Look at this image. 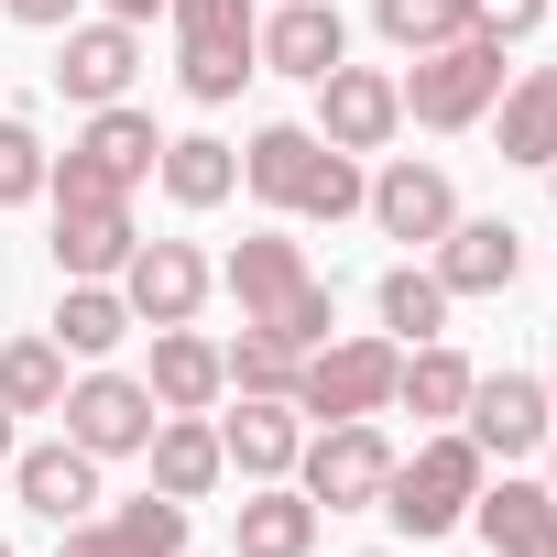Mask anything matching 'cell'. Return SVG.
Returning a JSON list of instances; mask_svg holds the SVG:
<instances>
[{
	"mask_svg": "<svg viewBox=\"0 0 557 557\" xmlns=\"http://www.w3.org/2000/svg\"><path fill=\"white\" fill-rule=\"evenodd\" d=\"M99 12H110V23H132V34H143V23H153V12H164V0H99Z\"/></svg>",
	"mask_w": 557,
	"mask_h": 557,
	"instance_id": "d590c367",
	"label": "cell"
},
{
	"mask_svg": "<svg viewBox=\"0 0 557 557\" xmlns=\"http://www.w3.org/2000/svg\"><path fill=\"white\" fill-rule=\"evenodd\" d=\"M470 524H481L492 557H557V492L546 481H481Z\"/></svg>",
	"mask_w": 557,
	"mask_h": 557,
	"instance_id": "ffe728a7",
	"label": "cell"
},
{
	"mask_svg": "<svg viewBox=\"0 0 557 557\" xmlns=\"http://www.w3.org/2000/svg\"><path fill=\"white\" fill-rule=\"evenodd\" d=\"M219 285L240 296V329H262L273 350H329V329H339V296L318 285V273H307V251L285 240V230H251L230 262H219Z\"/></svg>",
	"mask_w": 557,
	"mask_h": 557,
	"instance_id": "6da1fadb",
	"label": "cell"
},
{
	"mask_svg": "<svg viewBox=\"0 0 557 557\" xmlns=\"http://www.w3.org/2000/svg\"><path fill=\"white\" fill-rule=\"evenodd\" d=\"M153 153H164V132H153L132 99H110V110H88V132L66 143V164L45 175V197H55V186H99V197H132V186L153 175Z\"/></svg>",
	"mask_w": 557,
	"mask_h": 557,
	"instance_id": "ba28073f",
	"label": "cell"
},
{
	"mask_svg": "<svg viewBox=\"0 0 557 557\" xmlns=\"http://www.w3.org/2000/svg\"><path fill=\"white\" fill-rule=\"evenodd\" d=\"M208 285H219V273H208L197 240H132V262H121V296H132L143 329H197Z\"/></svg>",
	"mask_w": 557,
	"mask_h": 557,
	"instance_id": "4fadbf2b",
	"label": "cell"
},
{
	"mask_svg": "<svg viewBox=\"0 0 557 557\" xmlns=\"http://www.w3.org/2000/svg\"><path fill=\"white\" fill-rule=\"evenodd\" d=\"M0 557H12V535H0Z\"/></svg>",
	"mask_w": 557,
	"mask_h": 557,
	"instance_id": "f35d334b",
	"label": "cell"
},
{
	"mask_svg": "<svg viewBox=\"0 0 557 557\" xmlns=\"http://www.w3.org/2000/svg\"><path fill=\"white\" fill-rule=\"evenodd\" d=\"M339 55H350V23L329 12V0H285V12L262 23V66H273V77H307V88H318Z\"/></svg>",
	"mask_w": 557,
	"mask_h": 557,
	"instance_id": "44dd1931",
	"label": "cell"
},
{
	"mask_svg": "<svg viewBox=\"0 0 557 557\" xmlns=\"http://www.w3.org/2000/svg\"><path fill=\"white\" fill-rule=\"evenodd\" d=\"M219 448H230V470H240V481H285V470H296V448H307L296 394H240V416H219Z\"/></svg>",
	"mask_w": 557,
	"mask_h": 557,
	"instance_id": "ac0fdd59",
	"label": "cell"
},
{
	"mask_svg": "<svg viewBox=\"0 0 557 557\" xmlns=\"http://www.w3.org/2000/svg\"><path fill=\"white\" fill-rule=\"evenodd\" d=\"M230 394H296V350H273L262 329H240V350H219Z\"/></svg>",
	"mask_w": 557,
	"mask_h": 557,
	"instance_id": "d6a6232c",
	"label": "cell"
},
{
	"mask_svg": "<svg viewBox=\"0 0 557 557\" xmlns=\"http://www.w3.org/2000/svg\"><path fill=\"white\" fill-rule=\"evenodd\" d=\"M153 405L164 416H208L219 394H230V372H219V339H197V329H153Z\"/></svg>",
	"mask_w": 557,
	"mask_h": 557,
	"instance_id": "7402d4cb",
	"label": "cell"
},
{
	"mask_svg": "<svg viewBox=\"0 0 557 557\" xmlns=\"http://www.w3.org/2000/svg\"><path fill=\"white\" fill-rule=\"evenodd\" d=\"M546 405H557V383H546Z\"/></svg>",
	"mask_w": 557,
	"mask_h": 557,
	"instance_id": "b9f144b4",
	"label": "cell"
},
{
	"mask_svg": "<svg viewBox=\"0 0 557 557\" xmlns=\"http://www.w3.org/2000/svg\"><path fill=\"white\" fill-rule=\"evenodd\" d=\"M132 197H99V186H55V273L66 285H121L132 262Z\"/></svg>",
	"mask_w": 557,
	"mask_h": 557,
	"instance_id": "30bf717a",
	"label": "cell"
},
{
	"mask_svg": "<svg viewBox=\"0 0 557 557\" xmlns=\"http://www.w3.org/2000/svg\"><path fill=\"white\" fill-rule=\"evenodd\" d=\"M383 481H394V437H383L372 416L307 426V448H296V492H307V503H329V513H372Z\"/></svg>",
	"mask_w": 557,
	"mask_h": 557,
	"instance_id": "8992f818",
	"label": "cell"
},
{
	"mask_svg": "<svg viewBox=\"0 0 557 557\" xmlns=\"http://www.w3.org/2000/svg\"><path fill=\"white\" fill-rule=\"evenodd\" d=\"M132 66H143V34L132 23H66V45H55V88L66 99H88V110H110L121 88H132Z\"/></svg>",
	"mask_w": 557,
	"mask_h": 557,
	"instance_id": "2e32d148",
	"label": "cell"
},
{
	"mask_svg": "<svg viewBox=\"0 0 557 557\" xmlns=\"http://www.w3.org/2000/svg\"><path fill=\"white\" fill-rule=\"evenodd\" d=\"M240 186L262 197V208H285V219H350L372 186H361V153H339V143H318L307 121H262L251 143H240Z\"/></svg>",
	"mask_w": 557,
	"mask_h": 557,
	"instance_id": "7a4b0ae2",
	"label": "cell"
},
{
	"mask_svg": "<svg viewBox=\"0 0 557 557\" xmlns=\"http://www.w3.org/2000/svg\"><path fill=\"white\" fill-rule=\"evenodd\" d=\"M12 448H23V416H12V405H0V470H12Z\"/></svg>",
	"mask_w": 557,
	"mask_h": 557,
	"instance_id": "8d00e7d4",
	"label": "cell"
},
{
	"mask_svg": "<svg viewBox=\"0 0 557 557\" xmlns=\"http://www.w3.org/2000/svg\"><path fill=\"white\" fill-rule=\"evenodd\" d=\"M12 492L45 513V524H88L99 513V459L77 437H45V448H12Z\"/></svg>",
	"mask_w": 557,
	"mask_h": 557,
	"instance_id": "e0dca14e",
	"label": "cell"
},
{
	"mask_svg": "<svg viewBox=\"0 0 557 557\" xmlns=\"http://www.w3.org/2000/svg\"><path fill=\"white\" fill-rule=\"evenodd\" d=\"M45 175H55L45 132H34L23 110H0V208H23V197H45Z\"/></svg>",
	"mask_w": 557,
	"mask_h": 557,
	"instance_id": "1f68e13d",
	"label": "cell"
},
{
	"mask_svg": "<svg viewBox=\"0 0 557 557\" xmlns=\"http://www.w3.org/2000/svg\"><path fill=\"white\" fill-rule=\"evenodd\" d=\"M361 208L383 219V240L437 251V240H448V219H459V186H448L437 164H416V153H405V164H383V175H372V197H361Z\"/></svg>",
	"mask_w": 557,
	"mask_h": 557,
	"instance_id": "5bb4252c",
	"label": "cell"
},
{
	"mask_svg": "<svg viewBox=\"0 0 557 557\" xmlns=\"http://www.w3.org/2000/svg\"><path fill=\"white\" fill-rule=\"evenodd\" d=\"M546 492H557V448H546Z\"/></svg>",
	"mask_w": 557,
	"mask_h": 557,
	"instance_id": "74e56055",
	"label": "cell"
},
{
	"mask_svg": "<svg viewBox=\"0 0 557 557\" xmlns=\"http://www.w3.org/2000/svg\"><path fill=\"white\" fill-rule=\"evenodd\" d=\"M230 546L240 557H307L318 546V503L296 481H251V503L230 513Z\"/></svg>",
	"mask_w": 557,
	"mask_h": 557,
	"instance_id": "cb8c5ba5",
	"label": "cell"
},
{
	"mask_svg": "<svg viewBox=\"0 0 557 557\" xmlns=\"http://www.w3.org/2000/svg\"><path fill=\"white\" fill-rule=\"evenodd\" d=\"M372 557H394V546H372Z\"/></svg>",
	"mask_w": 557,
	"mask_h": 557,
	"instance_id": "ab89813d",
	"label": "cell"
},
{
	"mask_svg": "<svg viewBox=\"0 0 557 557\" xmlns=\"http://www.w3.org/2000/svg\"><path fill=\"white\" fill-rule=\"evenodd\" d=\"M546 426H557V405H546V383H535V372H481V383H470V405H459V437H470L481 459H535V448H546Z\"/></svg>",
	"mask_w": 557,
	"mask_h": 557,
	"instance_id": "7c38bea8",
	"label": "cell"
},
{
	"mask_svg": "<svg viewBox=\"0 0 557 557\" xmlns=\"http://www.w3.org/2000/svg\"><path fill=\"white\" fill-rule=\"evenodd\" d=\"M470 12V34H492V45H524L535 23H546V0H459Z\"/></svg>",
	"mask_w": 557,
	"mask_h": 557,
	"instance_id": "836d02e7",
	"label": "cell"
},
{
	"mask_svg": "<svg viewBox=\"0 0 557 557\" xmlns=\"http://www.w3.org/2000/svg\"><path fill=\"white\" fill-rule=\"evenodd\" d=\"M0 12H12L23 34H66V23H77V0H0Z\"/></svg>",
	"mask_w": 557,
	"mask_h": 557,
	"instance_id": "e575fe53",
	"label": "cell"
},
{
	"mask_svg": "<svg viewBox=\"0 0 557 557\" xmlns=\"http://www.w3.org/2000/svg\"><path fill=\"white\" fill-rule=\"evenodd\" d=\"M546 186H557V164H546Z\"/></svg>",
	"mask_w": 557,
	"mask_h": 557,
	"instance_id": "60d3db41",
	"label": "cell"
},
{
	"mask_svg": "<svg viewBox=\"0 0 557 557\" xmlns=\"http://www.w3.org/2000/svg\"><path fill=\"white\" fill-rule=\"evenodd\" d=\"M372 307H383V329H394V339L416 350V339H448V307H459V296L437 285V273H416V262H394Z\"/></svg>",
	"mask_w": 557,
	"mask_h": 557,
	"instance_id": "f1b7e54d",
	"label": "cell"
},
{
	"mask_svg": "<svg viewBox=\"0 0 557 557\" xmlns=\"http://www.w3.org/2000/svg\"><path fill=\"white\" fill-rule=\"evenodd\" d=\"M55 416H66V437H77L88 459H143V437L164 426L153 383H132V372H77Z\"/></svg>",
	"mask_w": 557,
	"mask_h": 557,
	"instance_id": "9c48e42d",
	"label": "cell"
},
{
	"mask_svg": "<svg viewBox=\"0 0 557 557\" xmlns=\"http://www.w3.org/2000/svg\"><path fill=\"white\" fill-rule=\"evenodd\" d=\"M481 481H492V459H481L459 426H437L416 459H394V481H383V503H372V513H394L416 546H437V535H459V524H470Z\"/></svg>",
	"mask_w": 557,
	"mask_h": 557,
	"instance_id": "3957f363",
	"label": "cell"
},
{
	"mask_svg": "<svg viewBox=\"0 0 557 557\" xmlns=\"http://www.w3.org/2000/svg\"><path fill=\"white\" fill-rule=\"evenodd\" d=\"M394 88H405V121H426V132H470V121L513 88V66H503L492 34H448V45H426L416 77H394Z\"/></svg>",
	"mask_w": 557,
	"mask_h": 557,
	"instance_id": "5b68a950",
	"label": "cell"
},
{
	"mask_svg": "<svg viewBox=\"0 0 557 557\" xmlns=\"http://www.w3.org/2000/svg\"><path fill=\"white\" fill-rule=\"evenodd\" d=\"M492 110H503V164H557V66H524Z\"/></svg>",
	"mask_w": 557,
	"mask_h": 557,
	"instance_id": "83f0119b",
	"label": "cell"
},
{
	"mask_svg": "<svg viewBox=\"0 0 557 557\" xmlns=\"http://www.w3.org/2000/svg\"><path fill=\"white\" fill-rule=\"evenodd\" d=\"M372 34H383V45H405V55H426V45L470 34V12H459V0H372Z\"/></svg>",
	"mask_w": 557,
	"mask_h": 557,
	"instance_id": "4dcf8cb0",
	"label": "cell"
},
{
	"mask_svg": "<svg viewBox=\"0 0 557 557\" xmlns=\"http://www.w3.org/2000/svg\"><path fill=\"white\" fill-rule=\"evenodd\" d=\"M0 405L12 416H55L66 405V350L55 339H12L0 350Z\"/></svg>",
	"mask_w": 557,
	"mask_h": 557,
	"instance_id": "f546056e",
	"label": "cell"
},
{
	"mask_svg": "<svg viewBox=\"0 0 557 557\" xmlns=\"http://www.w3.org/2000/svg\"><path fill=\"white\" fill-rule=\"evenodd\" d=\"M55 557H186V503L175 492H143L121 513H88V524H66Z\"/></svg>",
	"mask_w": 557,
	"mask_h": 557,
	"instance_id": "9a60e30c",
	"label": "cell"
},
{
	"mask_svg": "<svg viewBox=\"0 0 557 557\" xmlns=\"http://www.w3.org/2000/svg\"><path fill=\"white\" fill-rule=\"evenodd\" d=\"M143 459H153V492H175V503H208L219 470H230V448H219L208 416H164V426L143 437Z\"/></svg>",
	"mask_w": 557,
	"mask_h": 557,
	"instance_id": "603a6c76",
	"label": "cell"
},
{
	"mask_svg": "<svg viewBox=\"0 0 557 557\" xmlns=\"http://www.w3.org/2000/svg\"><path fill=\"white\" fill-rule=\"evenodd\" d=\"M394 372H405V339H329L296 361V416L339 426V416H383L394 405Z\"/></svg>",
	"mask_w": 557,
	"mask_h": 557,
	"instance_id": "52a82bcc",
	"label": "cell"
},
{
	"mask_svg": "<svg viewBox=\"0 0 557 557\" xmlns=\"http://www.w3.org/2000/svg\"><path fill=\"white\" fill-rule=\"evenodd\" d=\"M132 329H143V318H132L121 285H66V307H55V350H66V361H110Z\"/></svg>",
	"mask_w": 557,
	"mask_h": 557,
	"instance_id": "4316f807",
	"label": "cell"
},
{
	"mask_svg": "<svg viewBox=\"0 0 557 557\" xmlns=\"http://www.w3.org/2000/svg\"><path fill=\"white\" fill-rule=\"evenodd\" d=\"M153 175H164V197H175V208H219V197L240 186V153H230L219 132H175V143L153 153Z\"/></svg>",
	"mask_w": 557,
	"mask_h": 557,
	"instance_id": "484cf974",
	"label": "cell"
},
{
	"mask_svg": "<svg viewBox=\"0 0 557 557\" xmlns=\"http://www.w3.org/2000/svg\"><path fill=\"white\" fill-rule=\"evenodd\" d=\"M175 12V77L197 110L240 99V77H262V23H251V0H164Z\"/></svg>",
	"mask_w": 557,
	"mask_h": 557,
	"instance_id": "277c9868",
	"label": "cell"
},
{
	"mask_svg": "<svg viewBox=\"0 0 557 557\" xmlns=\"http://www.w3.org/2000/svg\"><path fill=\"white\" fill-rule=\"evenodd\" d=\"M307 132L339 143V153H383V143L405 132V88H394L383 66H350V55H339V66L318 77V121H307Z\"/></svg>",
	"mask_w": 557,
	"mask_h": 557,
	"instance_id": "8fae6325",
	"label": "cell"
},
{
	"mask_svg": "<svg viewBox=\"0 0 557 557\" xmlns=\"http://www.w3.org/2000/svg\"><path fill=\"white\" fill-rule=\"evenodd\" d=\"M437 285L448 296H503L513 273H524V230L513 219H448V240H437Z\"/></svg>",
	"mask_w": 557,
	"mask_h": 557,
	"instance_id": "d6986e66",
	"label": "cell"
},
{
	"mask_svg": "<svg viewBox=\"0 0 557 557\" xmlns=\"http://www.w3.org/2000/svg\"><path fill=\"white\" fill-rule=\"evenodd\" d=\"M470 383H481V372H470V361H459L448 339H416V350H405V372H394V405H405L416 426H459Z\"/></svg>",
	"mask_w": 557,
	"mask_h": 557,
	"instance_id": "d4e9b609",
	"label": "cell"
}]
</instances>
